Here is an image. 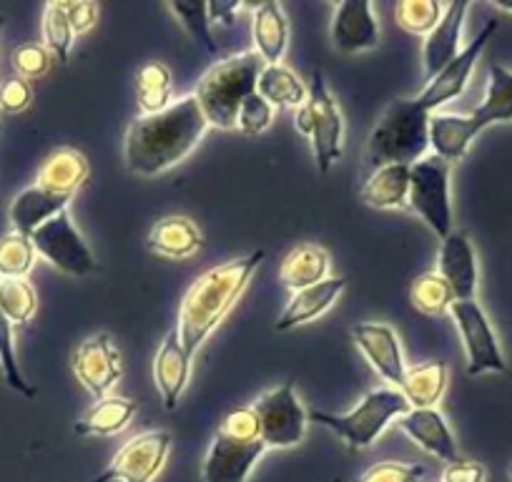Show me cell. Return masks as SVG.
<instances>
[{"mask_svg":"<svg viewBox=\"0 0 512 482\" xmlns=\"http://www.w3.org/2000/svg\"><path fill=\"white\" fill-rule=\"evenodd\" d=\"M425 477V467L410 465V462L384 460L364 470L357 482H420Z\"/></svg>","mask_w":512,"mask_h":482,"instance_id":"cell-43","label":"cell"},{"mask_svg":"<svg viewBox=\"0 0 512 482\" xmlns=\"http://www.w3.org/2000/svg\"><path fill=\"white\" fill-rule=\"evenodd\" d=\"M73 33L71 23H68L63 3H48L43 8V46L48 48L51 56H56L58 63H68L73 48Z\"/></svg>","mask_w":512,"mask_h":482,"instance_id":"cell-38","label":"cell"},{"mask_svg":"<svg viewBox=\"0 0 512 482\" xmlns=\"http://www.w3.org/2000/svg\"><path fill=\"white\" fill-rule=\"evenodd\" d=\"M487 472L475 460H457L442 470V482H485Z\"/></svg>","mask_w":512,"mask_h":482,"instance_id":"cell-47","label":"cell"},{"mask_svg":"<svg viewBox=\"0 0 512 482\" xmlns=\"http://www.w3.org/2000/svg\"><path fill=\"white\" fill-rule=\"evenodd\" d=\"M329 267L332 262H329L327 249H322L319 244H299L282 259L279 282L292 292H299V289L314 287V284L329 279Z\"/></svg>","mask_w":512,"mask_h":482,"instance_id":"cell-25","label":"cell"},{"mask_svg":"<svg viewBox=\"0 0 512 482\" xmlns=\"http://www.w3.org/2000/svg\"><path fill=\"white\" fill-rule=\"evenodd\" d=\"M309 108H312L314 129H312V149L314 161H317L319 174H327L339 159H342V139H344V121L339 113L337 101L329 93L327 81H324L322 71L312 73V83H309Z\"/></svg>","mask_w":512,"mask_h":482,"instance_id":"cell-11","label":"cell"},{"mask_svg":"<svg viewBox=\"0 0 512 482\" xmlns=\"http://www.w3.org/2000/svg\"><path fill=\"white\" fill-rule=\"evenodd\" d=\"M68 201H71V196L51 194V191L41 189V186L23 189L13 199L11 211H8L13 231H18L23 236H33V231L41 229L53 216H58L61 211H68Z\"/></svg>","mask_w":512,"mask_h":482,"instance_id":"cell-22","label":"cell"},{"mask_svg":"<svg viewBox=\"0 0 512 482\" xmlns=\"http://www.w3.org/2000/svg\"><path fill=\"white\" fill-rule=\"evenodd\" d=\"M467 118L472 134H480L487 126L512 121V71L510 68L492 63L490 81H487L485 101L475 108Z\"/></svg>","mask_w":512,"mask_h":482,"instance_id":"cell-23","label":"cell"},{"mask_svg":"<svg viewBox=\"0 0 512 482\" xmlns=\"http://www.w3.org/2000/svg\"><path fill=\"white\" fill-rule=\"evenodd\" d=\"M31 241L36 254H41L48 264L61 269L63 274L86 277L96 269V257L83 241L81 231L76 229L68 211H61L51 221H46L41 229L33 231Z\"/></svg>","mask_w":512,"mask_h":482,"instance_id":"cell-9","label":"cell"},{"mask_svg":"<svg viewBox=\"0 0 512 482\" xmlns=\"http://www.w3.org/2000/svg\"><path fill=\"white\" fill-rule=\"evenodd\" d=\"M73 372L96 400L108 397V392L121 380V354L111 334L101 332L83 339L73 352Z\"/></svg>","mask_w":512,"mask_h":482,"instance_id":"cell-13","label":"cell"},{"mask_svg":"<svg viewBox=\"0 0 512 482\" xmlns=\"http://www.w3.org/2000/svg\"><path fill=\"white\" fill-rule=\"evenodd\" d=\"M206 129L209 124L194 96L179 98L169 108L151 116H139L128 126L123 141V159L128 171L146 179L164 174L196 149Z\"/></svg>","mask_w":512,"mask_h":482,"instance_id":"cell-1","label":"cell"},{"mask_svg":"<svg viewBox=\"0 0 512 482\" xmlns=\"http://www.w3.org/2000/svg\"><path fill=\"white\" fill-rule=\"evenodd\" d=\"M256 93H259L264 101L272 103L274 108H299L307 103L309 88L304 86L302 78H299L292 68L277 63V66H264L259 83H256Z\"/></svg>","mask_w":512,"mask_h":482,"instance_id":"cell-32","label":"cell"},{"mask_svg":"<svg viewBox=\"0 0 512 482\" xmlns=\"http://www.w3.org/2000/svg\"><path fill=\"white\" fill-rule=\"evenodd\" d=\"M221 435L234 437V440L251 442V440H262V430H259V417L251 407H241V410L229 412V415L221 420L219 430Z\"/></svg>","mask_w":512,"mask_h":482,"instance_id":"cell-44","label":"cell"},{"mask_svg":"<svg viewBox=\"0 0 512 482\" xmlns=\"http://www.w3.org/2000/svg\"><path fill=\"white\" fill-rule=\"evenodd\" d=\"M251 410L259 417V430H262V442L277 450L299 445L307 435L309 415L304 412L292 382H284L282 387L264 392L259 400L251 405Z\"/></svg>","mask_w":512,"mask_h":482,"instance_id":"cell-7","label":"cell"},{"mask_svg":"<svg viewBox=\"0 0 512 482\" xmlns=\"http://www.w3.org/2000/svg\"><path fill=\"white\" fill-rule=\"evenodd\" d=\"M88 179V159L76 149H56L41 164L36 174V186L51 194L73 196V191Z\"/></svg>","mask_w":512,"mask_h":482,"instance_id":"cell-26","label":"cell"},{"mask_svg":"<svg viewBox=\"0 0 512 482\" xmlns=\"http://www.w3.org/2000/svg\"><path fill=\"white\" fill-rule=\"evenodd\" d=\"M13 68L23 81H36L51 68V53L43 43H23L13 51Z\"/></svg>","mask_w":512,"mask_h":482,"instance_id":"cell-42","label":"cell"},{"mask_svg":"<svg viewBox=\"0 0 512 482\" xmlns=\"http://www.w3.org/2000/svg\"><path fill=\"white\" fill-rule=\"evenodd\" d=\"M0 309L11 324L31 322L38 309L36 289L28 279H0Z\"/></svg>","mask_w":512,"mask_h":482,"instance_id":"cell-37","label":"cell"},{"mask_svg":"<svg viewBox=\"0 0 512 482\" xmlns=\"http://www.w3.org/2000/svg\"><path fill=\"white\" fill-rule=\"evenodd\" d=\"M63 11H66L68 23H71L76 36H83V33H88L96 26L98 6L91 3V0H71V3H63Z\"/></svg>","mask_w":512,"mask_h":482,"instance_id":"cell-46","label":"cell"},{"mask_svg":"<svg viewBox=\"0 0 512 482\" xmlns=\"http://www.w3.org/2000/svg\"><path fill=\"white\" fill-rule=\"evenodd\" d=\"M169 11L174 13L176 21L184 26V31L199 43L201 48L216 56V43L211 36V23H209V11H206L204 3H191V0H174L169 3Z\"/></svg>","mask_w":512,"mask_h":482,"instance_id":"cell-39","label":"cell"},{"mask_svg":"<svg viewBox=\"0 0 512 482\" xmlns=\"http://www.w3.org/2000/svg\"><path fill=\"white\" fill-rule=\"evenodd\" d=\"M510 477H512V465H510Z\"/></svg>","mask_w":512,"mask_h":482,"instance_id":"cell-52","label":"cell"},{"mask_svg":"<svg viewBox=\"0 0 512 482\" xmlns=\"http://www.w3.org/2000/svg\"><path fill=\"white\" fill-rule=\"evenodd\" d=\"M3 26H6V18L0 16V31H3Z\"/></svg>","mask_w":512,"mask_h":482,"instance_id":"cell-51","label":"cell"},{"mask_svg":"<svg viewBox=\"0 0 512 482\" xmlns=\"http://www.w3.org/2000/svg\"><path fill=\"white\" fill-rule=\"evenodd\" d=\"M191 354L186 352L184 344H181L179 332L171 329L169 334L161 342L159 354H156L154 362V380L156 387L161 392V400H164V407L169 412L176 410L181 395L189 387L191 377Z\"/></svg>","mask_w":512,"mask_h":482,"instance_id":"cell-20","label":"cell"},{"mask_svg":"<svg viewBox=\"0 0 512 482\" xmlns=\"http://www.w3.org/2000/svg\"><path fill=\"white\" fill-rule=\"evenodd\" d=\"M267 452V445L262 440L241 442L234 437H226L216 432L211 440L209 452H206L204 467H201V480L204 482H246L251 470L262 455Z\"/></svg>","mask_w":512,"mask_h":482,"instance_id":"cell-14","label":"cell"},{"mask_svg":"<svg viewBox=\"0 0 512 482\" xmlns=\"http://www.w3.org/2000/svg\"><path fill=\"white\" fill-rule=\"evenodd\" d=\"M437 274L450 284L455 302H467L477 294V254L467 231H452L442 239Z\"/></svg>","mask_w":512,"mask_h":482,"instance_id":"cell-17","label":"cell"},{"mask_svg":"<svg viewBox=\"0 0 512 482\" xmlns=\"http://www.w3.org/2000/svg\"><path fill=\"white\" fill-rule=\"evenodd\" d=\"M467 11H470V3H465V0H455V3L445 6L442 21L422 43V66H425L427 81H432L462 51L460 41Z\"/></svg>","mask_w":512,"mask_h":482,"instance_id":"cell-19","label":"cell"},{"mask_svg":"<svg viewBox=\"0 0 512 482\" xmlns=\"http://www.w3.org/2000/svg\"><path fill=\"white\" fill-rule=\"evenodd\" d=\"M241 3H221V0H216V3H209L206 6V11H209V23H221V26H231L234 23V16L239 13Z\"/></svg>","mask_w":512,"mask_h":482,"instance_id":"cell-48","label":"cell"},{"mask_svg":"<svg viewBox=\"0 0 512 482\" xmlns=\"http://www.w3.org/2000/svg\"><path fill=\"white\" fill-rule=\"evenodd\" d=\"M33 101L31 83L23 78H8L0 83V111L3 113H23Z\"/></svg>","mask_w":512,"mask_h":482,"instance_id":"cell-45","label":"cell"},{"mask_svg":"<svg viewBox=\"0 0 512 482\" xmlns=\"http://www.w3.org/2000/svg\"><path fill=\"white\" fill-rule=\"evenodd\" d=\"M450 317L455 319V327L462 337V347H465L467 375L480 377L487 375V372L507 370L495 329H492L490 319H487L485 309L477 304V299L455 302L450 307Z\"/></svg>","mask_w":512,"mask_h":482,"instance_id":"cell-8","label":"cell"},{"mask_svg":"<svg viewBox=\"0 0 512 482\" xmlns=\"http://www.w3.org/2000/svg\"><path fill=\"white\" fill-rule=\"evenodd\" d=\"M410 169L412 166H379L362 186V201L374 209H405L410 206Z\"/></svg>","mask_w":512,"mask_h":482,"instance_id":"cell-27","label":"cell"},{"mask_svg":"<svg viewBox=\"0 0 512 482\" xmlns=\"http://www.w3.org/2000/svg\"><path fill=\"white\" fill-rule=\"evenodd\" d=\"M347 277H329L324 282L314 284V287L299 289L292 294L289 304L284 307L282 317L277 319V332H289V329L299 327L304 322L322 317L347 289Z\"/></svg>","mask_w":512,"mask_h":482,"instance_id":"cell-21","label":"cell"},{"mask_svg":"<svg viewBox=\"0 0 512 482\" xmlns=\"http://www.w3.org/2000/svg\"><path fill=\"white\" fill-rule=\"evenodd\" d=\"M410 302L417 312L427 314V317H442L455 304V294L440 274L427 272L412 282Z\"/></svg>","mask_w":512,"mask_h":482,"instance_id":"cell-34","label":"cell"},{"mask_svg":"<svg viewBox=\"0 0 512 482\" xmlns=\"http://www.w3.org/2000/svg\"><path fill=\"white\" fill-rule=\"evenodd\" d=\"M475 134L467 126L465 116L455 113H432L430 116V149L447 164L465 159Z\"/></svg>","mask_w":512,"mask_h":482,"instance_id":"cell-31","label":"cell"},{"mask_svg":"<svg viewBox=\"0 0 512 482\" xmlns=\"http://www.w3.org/2000/svg\"><path fill=\"white\" fill-rule=\"evenodd\" d=\"M171 452V435L151 430L136 435L116 452L106 470L88 482H154Z\"/></svg>","mask_w":512,"mask_h":482,"instance_id":"cell-10","label":"cell"},{"mask_svg":"<svg viewBox=\"0 0 512 482\" xmlns=\"http://www.w3.org/2000/svg\"><path fill=\"white\" fill-rule=\"evenodd\" d=\"M430 116L417 98H395L379 116L369 134L367 159L372 169L379 166H415L430 151Z\"/></svg>","mask_w":512,"mask_h":482,"instance_id":"cell-3","label":"cell"},{"mask_svg":"<svg viewBox=\"0 0 512 482\" xmlns=\"http://www.w3.org/2000/svg\"><path fill=\"white\" fill-rule=\"evenodd\" d=\"M354 344L359 352L367 357L372 370L382 377L384 382H390L395 390H400L402 380H405V357H402V344L395 329L384 322H362L352 329Z\"/></svg>","mask_w":512,"mask_h":482,"instance_id":"cell-15","label":"cell"},{"mask_svg":"<svg viewBox=\"0 0 512 482\" xmlns=\"http://www.w3.org/2000/svg\"><path fill=\"white\" fill-rule=\"evenodd\" d=\"M0 372L6 377L8 387H13V390L21 392V395L26 397H36V390L28 385L21 367H18L16 342H13V324L11 319L3 314V309H0Z\"/></svg>","mask_w":512,"mask_h":482,"instance_id":"cell-40","label":"cell"},{"mask_svg":"<svg viewBox=\"0 0 512 482\" xmlns=\"http://www.w3.org/2000/svg\"><path fill=\"white\" fill-rule=\"evenodd\" d=\"M495 31H497V21H487L485 26H482V31L477 33L475 41L467 43V46L462 48V51L457 53V56L452 58V61L447 63L435 78H432V81H427L425 91L417 96V103L425 106L427 111L432 113L440 106H445V103L455 101L457 96H462L472 71H475L477 61H480L482 51H485V46L490 43V38L495 36Z\"/></svg>","mask_w":512,"mask_h":482,"instance_id":"cell-12","label":"cell"},{"mask_svg":"<svg viewBox=\"0 0 512 482\" xmlns=\"http://www.w3.org/2000/svg\"><path fill=\"white\" fill-rule=\"evenodd\" d=\"M136 93H139L141 116H151L171 103V71L161 61H149L136 73Z\"/></svg>","mask_w":512,"mask_h":482,"instance_id":"cell-33","label":"cell"},{"mask_svg":"<svg viewBox=\"0 0 512 482\" xmlns=\"http://www.w3.org/2000/svg\"><path fill=\"white\" fill-rule=\"evenodd\" d=\"M262 262L264 249H256L246 257L209 269L191 284L189 292L181 299L179 324H176L181 344L191 357L214 332L216 324L229 314Z\"/></svg>","mask_w":512,"mask_h":482,"instance_id":"cell-2","label":"cell"},{"mask_svg":"<svg viewBox=\"0 0 512 482\" xmlns=\"http://www.w3.org/2000/svg\"><path fill=\"white\" fill-rule=\"evenodd\" d=\"M274 121V106L269 101H264L259 93H251L244 103H241L239 113H236V129L241 134L256 136L267 131Z\"/></svg>","mask_w":512,"mask_h":482,"instance_id":"cell-41","label":"cell"},{"mask_svg":"<svg viewBox=\"0 0 512 482\" xmlns=\"http://www.w3.org/2000/svg\"><path fill=\"white\" fill-rule=\"evenodd\" d=\"M332 43L344 56L377 48L379 23L369 0H342L334 6Z\"/></svg>","mask_w":512,"mask_h":482,"instance_id":"cell-16","label":"cell"},{"mask_svg":"<svg viewBox=\"0 0 512 482\" xmlns=\"http://www.w3.org/2000/svg\"><path fill=\"white\" fill-rule=\"evenodd\" d=\"M136 417V402L128 397H103L81 420L76 422V435L81 437H111L126 430Z\"/></svg>","mask_w":512,"mask_h":482,"instance_id":"cell-29","label":"cell"},{"mask_svg":"<svg viewBox=\"0 0 512 482\" xmlns=\"http://www.w3.org/2000/svg\"><path fill=\"white\" fill-rule=\"evenodd\" d=\"M445 6L437 0H402L395 8L397 26L417 38H427L442 21Z\"/></svg>","mask_w":512,"mask_h":482,"instance_id":"cell-36","label":"cell"},{"mask_svg":"<svg viewBox=\"0 0 512 482\" xmlns=\"http://www.w3.org/2000/svg\"><path fill=\"white\" fill-rule=\"evenodd\" d=\"M294 126H297L299 134L312 136L314 118H312V108H309V103H304V106L297 108V116H294Z\"/></svg>","mask_w":512,"mask_h":482,"instance_id":"cell-49","label":"cell"},{"mask_svg":"<svg viewBox=\"0 0 512 482\" xmlns=\"http://www.w3.org/2000/svg\"><path fill=\"white\" fill-rule=\"evenodd\" d=\"M397 425L400 430L415 442L417 447L427 452V455L437 457L442 462H457V442L452 435L450 425H447L445 415L435 407H427V410H410L402 417H397Z\"/></svg>","mask_w":512,"mask_h":482,"instance_id":"cell-18","label":"cell"},{"mask_svg":"<svg viewBox=\"0 0 512 482\" xmlns=\"http://www.w3.org/2000/svg\"><path fill=\"white\" fill-rule=\"evenodd\" d=\"M447 390L445 362H425V365L407 367L400 392L410 402L412 410H427L442 400Z\"/></svg>","mask_w":512,"mask_h":482,"instance_id":"cell-30","label":"cell"},{"mask_svg":"<svg viewBox=\"0 0 512 482\" xmlns=\"http://www.w3.org/2000/svg\"><path fill=\"white\" fill-rule=\"evenodd\" d=\"M497 8H500V11H505V13H512V3H497Z\"/></svg>","mask_w":512,"mask_h":482,"instance_id":"cell-50","label":"cell"},{"mask_svg":"<svg viewBox=\"0 0 512 482\" xmlns=\"http://www.w3.org/2000/svg\"><path fill=\"white\" fill-rule=\"evenodd\" d=\"M410 402L395 387H379L364 395V400L347 415L332 412H309V420L332 430L339 440L347 442L349 450H367L392 420L410 412Z\"/></svg>","mask_w":512,"mask_h":482,"instance_id":"cell-5","label":"cell"},{"mask_svg":"<svg viewBox=\"0 0 512 482\" xmlns=\"http://www.w3.org/2000/svg\"><path fill=\"white\" fill-rule=\"evenodd\" d=\"M36 264L31 236L18 231L0 236V279H26Z\"/></svg>","mask_w":512,"mask_h":482,"instance_id":"cell-35","label":"cell"},{"mask_svg":"<svg viewBox=\"0 0 512 482\" xmlns=\"http://www.w3.org/2000/svg\"><path fill=\"white\" fill-rule=\"evenodd\" d=\"M410 209L440 239L452 234L450 164L440 156H425L410 169Z\"/></svg>","mask_w":512,"mask_h":482,"instance_id":"cell-6","label":"cell"},{"mask_svg":"<svg viewBox=\"0 0 512 482\" xmlns=\"http://www.w3.org/2000/svg\"><path fill=\"white\" fill-rule=\"evenodd\" d=\"M201 247V231L189 216H166L149 234V249L166 259H186Z\"/></svg>","mask_w":512,"mask_h":482,"instance_id":"cell-28","label":"cell"},{"mask_svg":"<svg viewBox=\"0 0 512 482\" xmlns=\"http://www.w3.org/2000/svg\"><path fill=\"white\" fill-rule=\"evenodd\" d=\"M251 36H254L256 53L267 66H277L282 61L289 43V23L277 0H267L256 8Z\"/></svg>","mask_w":512,"mask_h":482,"instance_id":"cell-24","label":"cell"},{"mask_svg":"<svg viewBox=\"0 0 512 482\" xmlns=\"http://www.w3.org/2000/svg\"><path fill=\"white\" fill-rule=\"evenodd\" d=\"M267 63L259 53H239L214 63L196 83L194 98L204 113L206 124L216 129H236V113L241 103L256 93V83Z\"/></svg>","mask_w":512,"mask_h":482,"instance_id":"cell-4","label":"cell"}]
</instances>
